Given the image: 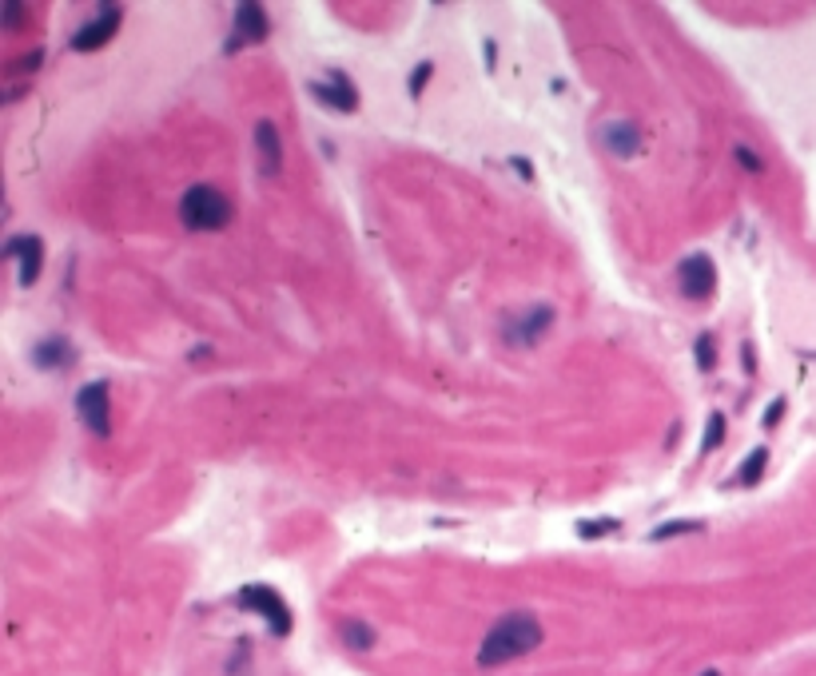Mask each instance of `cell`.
<instances>
[{
	"label": "cell",
	"mask_w": 816,
	"mask_h": 676,
	"mask_svg": "<svg viewBox=\"0 0 816 676\" xmlns=\"http://www.w3.org/2000/svg\"><path fill=\"white\" fill-rule=\"evenodd\" d=\"M741 358H745V371H756V358H753V346H745V350H741Z\"/></svg>",
	"instance_id": "27"
},
{
	"label": "cell",
	"mask_w": 816,
	"mask_h": 676,
	"mask_svg": "<svg viewBox=\"0 0 816 676\" xmlns=\"http://www.w3.org/2000/svg\"><path fill=\"white\" fill-rule=\"evenodd\" d=\"M601 143H606L617 159H633L637 151H641V132H637V124H629V119H609V124L601 127Z\"/></svg>",
	"instance_id": "12"
},
{
	"label": "cell",
	"mask_w": 816,
	"mask_h": 676,
	"mask_svg": "<svg viewBox=\"0 0 816 676\" xmlns=\"http://www.w3.org/2000/svg\"><path fill=\"white\" fill-rule=\"evenodd\" d=\"M677 287H681V295L690 298V303H705V298L717 290V263H713L705 251L685 255V259L677 263Z\"/></svg>",
	"instance_id": "5"
},
{
	"label": "cell",
	"mask_w": 816,
	"mask_h": 676,
	"mask_svg": "<svg viewBox=\"0 0 816 676\" xmlns=\"http://www.w3.org/2000/svg\"><path fill=\"white\" fill-rule=\"evenodd\" d=\"M235 601H240V609L259 613V617L271 624V632H275V637H287V632H291V624H295L291 621V609H287V601L271 585H243Z\"/></svg>",
	"instance_id": "3"
},
{
	"label": "cell",
	"mask_w": 816,
	"mask_h": 676,
	"mask_svg": "<svg viewBox=\"0 0 816 676\" xmlns=\"http://www.w3.org/2000/svg\"><path fill=\"white\" fill-rule=\"evenodd\" d=\"M701 521H665V525L653 529V542H669V537H685V533H701Z\"/></svg>",
	"instance_id": "16"
},
{
	"label": "cell",
	"mask_w": 816,
	"mask_h": 676,
	"mask_svg": "<svg viewBox=\"0 0 816 676\" xmlns=\"http://www.w3.org/2000/svg\"><path fill=\"white\" fill-rule=\"evenodd\" d=\"M430 76H435V64H430V60H422V64L411 72V84H406V88H411V96H422V92H427Z\"/></svg>",
	"instance_id": "21"
},
{
	"label": "cell",
	"mask_w": 816,
	"mask_h": 676,
	"mask_svg": "<svg viewBox=\"0 0 816 676\" xmlns=\"http://www.w3.org/2000/svg\"><path fill=\"white\" fill-rule=\"evenodd\" d=\"M693 354H697V366H701L705 374L717 371V342H713V335H701V338H697Z\"/></svg>",
	"instance_id": "19"
},
{
	"label": "cell",
	"mask_w": 816,
	"mask_h": 676,
	"mask_svg": "<svg viewBox=\"0 0 816 676\" xmlns=\"http://www.w3.org/2000/svg\"><path fill=\"white\" fill-rule=\"evenodd\" d=\"M307 92L319 100V104L335 108V112H343V116H351L355 108H359V92H355V84L347 80L343 72H335L330 80H311Z\"/></svg>",
	"instance_id": "11"
},
{
	"label": "cell",
	"mask_w": 816,
	"mask_h": 676,
	"mask_svg": "<svg viewBox=\"0 0 816 676\" xmlns=\"http://www.w3.org/2000/svg\"><path fill=\"white\" fill-rule=\"evenodd\" d=\"M180 224L188 231H224L232 224V200L208 183H195L180 200Z\"/></svg>",
	"instance_id": "2"
},
{
	"label": "cell",
	"mask_w": 816,
	"mask_h": 676,
	"mask_svg": "<svg viewBox=\"0 0 816 676\" xmlns=\"http://www.w3.org/2000/svg\"><path fill=\"white\" fill-rule=\"evenodd\" d=\"M725 442V414L721 410H713L709 414V426H705V442H701V453H713Z\"/></svg>",
	"instance_id": "17"
},
{
	"label": "cell",
	"mask_w": 816,
	"mask_h": 676,
	"mask_svg": "<svg viewBox=\"0 0 816 676\" xmlns=\"http://www.w3.org/2000/svg\"><path fill=\"white\" fill-rule=\"evenodd\" d=\"M733 159L741 164L749 175H764V159L756 156V151L749 148V143H733Z\"/></svg>",
	"instance_id": "20"
},
{
	"label": "cell",
	"mask_w": 816,
	"mask_h": 676,
	"mask_svg": "<svg viewBox=\"0 0 816 676\" xmlns=\"http://www.w3.org/2000/svg\"><path fill=\"white\" fill-rule=\"evenodd\" d=\"M267 32H271L267 8L255 4V0H243V4H235V12H232V40L224 45V53H235V48H243V45H263Z\"/></svg>",
	"instance_id": "6"
},
{
	"label": "cell",
	"mask_w": 816,
	"mask_h": 676,
	"mask_svg": "<svg viewBox=\"0 0 816 676\" xmlns=\"http://www.w3.org/2000/svg\"><path fill=\"white\" fill-rule=\"evenodd\" d=\"M780 418H785V398H777V402L769 406V414H764V430H772V426H777Z\"/></svg>",
	"instance_id": "24"
},
{
	"label": "cell",
	"mask_w": 816,
	"mask_h": 676,
	"mask_svg": "<svg viewBox=\"0 0 816 676\" xmlns=\"http://www.w3.org/2000/svg\"><path fill=\"white\" fill-rule=\"evenodd\" d=\"M20 24H24V4H16V0H12V4H4V29H20Z\"/></svg>",
	"instance_id": "23"
},
{
	"label": "cell",
	"mask_w": 816,
	"mask_h": 676,
	"mask_svg": "<svg viewBox=\"0 0 816 676\" xmlns=\"http://www.w3.org/2000/svg\"><path fill=\"white\" fill-rule=\"evenodd\" d=\"M550 327H554V306L534 303L526 314H514V319L506 322V342H514V346H534Z\"/></svg>",
	"instance_id": "8"
},
{
	"label": "cell",
	"mask_w": 816,
	"mask_h": 676,
	"mask_svg": "<svg viewBox=\"0 0 816 676\" xmlns=\"http://www.w3.org/2000/svg\"><path fill=\"white\" fill-rule=\"evenodd\" d=\"M701 676H721V672H717V669H705V672H701Z\"/></svg>",
	"instance_id": "28"
},
{
	"label": "cell",
	"mask_w": 816,
	"mask_h": 676,
	"mask_svg": "<svg viewBox=\"0 0 816 676\" xmlns=\"http://www.w3.org/2000/svg\"><path fill=\"white\" fill-rule=\"evenodd\" d=\"M764 466H769V450L764 446H756L749 458L741 461V474H737V485H745V490H753V485H761V477H764Z\"/></svg>",
	"instance_id": "15"
},
{
	"label": "cell",
	"mask_w": 816,
	"mask_h": 676,
	"mask_svg": "<svg viewBox=\"0 0 816 676\" xmlns=\"http://www.w3.org/2000/svg\"><path fill=\"white\" fill-rule=\"evenodd\" d=\"M45 64V53H40V48H32L29 56H20L16 60V64H8V76H24V72H37V68Z\"/></svg>",
	"instance_id": "22"
},
{
	"label": "cell",
	"mask_w": 816,
	"mask_h": 676,
	"mask_svg": "<svg viewBox=\"0 0 816 676\" xmlns=\"http://www.w3.org/2000/svg\"><path fill=\"white\" fill-rule=\"evenodd\" d=\"M4 255L16 259V267H20V287H32L40 279V271H45V243H40V235H12L4 243Z\"/></svg>",
	"instance_id": "9"
},
{
	"label": "cell",
	"mask_w": 816,
	"mask_h": 676,
	"mask_svg": "<svg viewBox=\"0 0 816 676\" xmlns=\"http://www.w3.org/2000/svg\"><path fill=\"white\" fill-rule=\"evenodd\" d=\"M339 640H343L351 653H371V648H375V640H379V632L371 629L367 621H343V624H339Z\"/></svg>",
	"instance_id": "14"
},
{
	"label": "cell",
	"mask_w": 816,
	"mask_h": 676,
	"mask_svg": "<svg viewBox=\"0 0 816 676\" xmlns=\"http://www.w3.org/2000/svg\"><path fill=\"white\" fill-rule=\"evenodd\" d=\"M498 64V48H494V40H486V68H494Z\"/></svg>",
	"instance_id": "26"
},
{
	"label": "cell",
	"mask_w": 816,
	"mask_h": 676,
	"mask_svg": "<svg viewBox=\"0 0 816 676\" xmlns=\"http://www.w3.org/2000/svg\"><path fill=\"white\" fill-rule=\"evenodd\" d=\"M510 167H518V175L522 179H534V167L526 164V159H510Z\"/></svg>",
	"instance_id": "25"
},
{
	"label": "cell",
	"mask_w": 816,
	"mask_h": 676,
	"mask_svg": "<svg viewBox=\"0 0 816 676\" xmlns=\"http://www.w3.org/2000/svg\"><path fill=\"white\" fill-rule=\"evenodd\" d=\"M120 20H124V8L120 4H104L92 20L80 24V32L72 37V53H100V48L120 32Z\"/></svg>",
	"instance_id": "7"
},
{
	"label": "cell",
	"mask_w": 816,
	"mask_h": 676,
	"mask_svg": "<svg viewBox=\"0 0 816 676\" xmlns=\"http://www.w3.org/2000/svg\"><path fill=\"white\" fill-rule=\"evenodd\" d=\"M546 640V629L534 613L518 609V613H506L490 624V632L482 637L478 645V664L482 669H498V664H510V661H522L530 656L534 648Z\"/></svg>",
	"instance_id": "1"
},
{
	"label": "cell",
	"mask_w": 816,
	"mask_h": 676,
	"mask_svg": "<svg viewBox=\"0 0 816 676\" xmlns=\"http://www.w3.org/2000/svg\"><path fill=\"white\" fill-rule=\"evenodd\" d=\"M76 414H80L84 430L108 438L112 434V395H108V382H88V387L76 395Z\"/></svg>",
	"instance_id": "4"
},
{
	"label": "cell",
	"mask_w": 816,
	"mask_h": 676,
	"mask_svg": "<svg viewBox=\"0 0 816 676\" xmlns=\"http://www.w3.org/2000/svg\"><path fill=\"white\" fill-rule=\"evenodd\" d=\"M622 525L617 517H593V521H577V533L585 537V542H593V537H606V533H614V529Z\"/></svg>",
	"instance_id": "18"
},
{
	"label": "cell",
	"mask_w": 816,
	"mask_h": 676,
	"mask_svg": "<svg viewBox=\"0 0 816 676\" xmlns=\"http://www.w3.org/2000/svg\"><path fill=\"white\" fill-rule=\"evenodd\" d=\"M255 156H259V171L267 179H279L283 175V135H279V127L271 124V119H259L255 124Z\"/></svg>",
	"instance_id": "10"
},
{
	"label": "cell",
	"mask_w": 816,
	"mask_h": 676,
	"mask_svg": "<svg viewBox=\"0 0 816 676\" xmlns=\"http://www.w3.org/2000/svg\"><path fill=\"white\" fill-rule=\"evenodd\" d=\"M72 362H76V350L64 335H48L32 346V366H40V371H64Z\"/></svg>",
	"instance_id": "13"
}]
</instances>
